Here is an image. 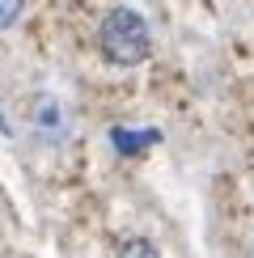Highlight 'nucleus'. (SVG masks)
Instances as JSON below:
<instances>
[{"label": "nucleus", "instance_id": "1", "mask_svg": "<svg viewBox=\"0 0 254 258\" xmlns=\"http://www.w3.org/2000/svg\"><path fill=\"white\" fill-rule=\"evenodd\" d=\"M98 51L106 63L114 68H140L153 55V34H148V21L136 9H110L98 21Z\"/></svg>", "mask_w": 254, "mask_h": 258}, {"label": "nucleus", "instance_id": "2", "mask_svg": "<svg viewBox=\"0 0 254 258\" xmlns=\"http://www.w3.org/2000/svg\"><path fill=\"white\" fill-rule=\"evenodd\" d=\"M30 132H34L47 148L64 144V140H68V132H72L64 102L51 98V93H34V98H30Z\"/></svg>", "mask_w": 254, "mask_h": 258}, {"label": "nucleus", "instance_id": "3", "mask_svg": "<svg viewBox=\"0 0 254 258\" xmlns=\"http://www.w3.org/2000/svg\"><path fill=\"white\" fill-rule=\"evenodd\" d=\"M114 258H161V254H157V245L148 241V237H132V241L119 245V254H114Z\"/></svg>", "mask_w": 254, "mask_h": 258}, {"label": "nucleus", "instance_id": "4", "mask_svg": "<svg viewBox=\"0 0 254 258\" xmlns=\"http://www.w3.org/2000/svg\"><path fill=\"white\" fill-rule=\"evenodd\" d=\"M21 9H26V0H0V30H13Z\"/></svg>", "mask_w": 254, "mask_h": 258}]
</instances>
